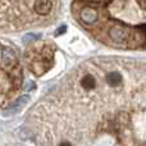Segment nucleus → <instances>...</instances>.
Wrapping results in <instances>:
<instances>
[{
  "label": "nucleus",
  "instance_id": "nucleus-1",
  "mask_svg": "<svg viewBox=\"0 0 146 146\" xmlns=\"http://www.w3.org/2000/svg\"><path fill=\"white\" fill-rule=\"evenodd\" d=\"M28 100H30V96H28V95L21 96V98L18 99L14 104H12V105H10L8 109L3 110V115H4V117H9V115H13V114L18 113V111H19L21 109H22L23 106L28 103Z\"/></svg>",
  "mask_w": 146,
  "mask_h": 146
},
{
  "label": "nucleus",
  "instance_id": "nucleus-2",
  "mask_svg": "<svg viewBox=\"0 0 146 146\" xmlns=\"http://www.w3.org/2000/svg\"><path fill=\"white\" fill-rule=\"evenodd\" d=\"M99 18V14L94 8H90V7H86L81 10V19L86 23V25H92L98 21Z\"/></svg>",
  "mask_w": 146,
  "mask_h": 146
},
{
  "label": "nucleus",
  "instance_id": "nucleus-3",
  "mask_svg": "<svg viewBox=\"0 0 146 146\" xmlns=\"http://www.w3.org/2000/svg\"><path fill=\"white\" fill-rule=\"evenodd\" d=\"M109 35L110 37L113 38L114 42H118V44H122L127 40V31L124 30L123 27H119V26H115L113 27L110 31H109Z\"/></svg>",
  "mask_w": 146,
  "mask_h": 146
},
{
  "label": "nucleus",
  "instance_id": "nucleus-4",
  "mask_svg": "<svg viewBox=\"0 0 146 146\" xmlns=\"http://www.w3.org/2000/svg\"><path fill=\"white\" fill-rule=\"evenodd\" d=\"M51 10V1L50 0H36L35 3V12L37 14L46 15Z\"/></svg>",
  "mask_w": 146,
  "mask_h": 146
},
{
  "label": "nucleus",
  "instance_id": "nucleus-5",
  "mask_svg": "<svg viewBox=\"0 0 146 146\" xmlns=\"http://www.w3.org/2000/svg\"><path fill=\"white\" fill-rule=\"evenodd\" d=\"M106 81H108V83L109 85H111V86H117V85H119V83L122 82V77H121V74L119 73H109L108 74V77H106Z\"/></svg>",
  "mask_w": 146,
  "mask_h": 146
},
{
  "label": "nucleus",
  "instance_id": "nucleus-6",
  "mask_svg": "<svg viewBox=\"0 0 146 146\" xmlns=\"http://www.w3.org/2000/svg\"><path fill=\"white\" fill-rule=\"evenodd\" d=\"M82 85L85 86L86 88H91V87H94V85H95V81H94V78L91 77V76H86V77L82 80Z\"/></svg>",
  "mask_w": 146,
  "mask_h": 146
},
{
  "label": "nucleus",
  "instance_id": "nucleus-7",
  "mask_svg": "<svg viewBox=\"0 0 146 146\" xmlns=\"http://www.w3.org/2000/svg\"><path fill=\"white\" fill-rule=\"evenodd\" d=\"M38 37H40V36L36 35V33H28V35H26L25 37H23V41H25L26 44H28V42H31V41L37 40Z\"/></svg>",
  "mask_w": 146,
  "mask_h": 146
},
{
  "label": "nucleus",
  "instance_id": "nucleus-8",
  "mask_svg": "<svg viewBox=\"0 0 146 146\" xmlns=\"http://www.w3.org/2000/svg\"><path fill=\"white\" fill-rule=\"evenodd\" d=\"M66 31H67V27H66V26H63V27H59L58 30H56L55 35H56V36H59V35H62V33H64Z\"/></svg>",
  "mask_w": 146,
  "mask_h": 146
},
{
  "label": "nucleus",
  "instance_id": "nucleus-9",
  "mask_svg": "<svg viewBox=\"0 0 146 146\" xmlns=\"http://www.w3.org/2000/svg\"><path fill=\"white\" fill-rule=\"evenodd\" d=\"M87 1H94V3H100L101 0H87Z\"/></svg>",
  "mask_w": 146,
  "mask_h": 146
},
{
  "label": "nucleus",
  "instance_id": "nucleus-10",
  "mask_svg": "<svg viewBox=\"0 0 146 146\" xmlns=\"http://www.w3.org/2000/svg\"><path fill=\"white\" fill-rule=\"evenodd\" d=\"M145 31H146V26H145Z\"/></svg>",
  "mask_w": 146,
  "mask_h": 146
}]
</instances>
